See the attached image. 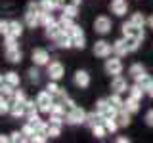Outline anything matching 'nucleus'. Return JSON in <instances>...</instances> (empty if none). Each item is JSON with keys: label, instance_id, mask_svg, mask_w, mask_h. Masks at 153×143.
I'll list each match as a JSON object with an SVG mask.
<instances>
[{"label": "nucleus", "instance_id": "nucleus-12", "mask_svg": "<svg viewBox=\"0 0 153 143\" xmlns=\"http://www.w3.org/2000/svg\"><path fill=\"white\" fill-rule=\"evenodd\" d=\"M73 82L76 88H80V90H84V88H88L90 82H92V78H90V74H88V71H84V69H79L75 73L73 76Z\"/></svg>", "mask_w": 153, "mask_h": 143}, {"label": "nucleus", "instance_id": "nucleus-37", "mask_svg": "<svg viewBox=\"0 0 153 143\" xmlns=\"http://www.w3.org/2000/svg\"><path fill=\"white\" fill-rule=\"evenodd\" d=\"M13 92H16V88H13L12 84L2 82V86H0V94H2L4 97H10V99H12L13 97Z\"/></svg>", "mask_w": 153, "mask_h": 143}, {"label": "nucleus", "instance_id": "nucleus-20", "mask_svg": "<svg viewBox=\"0 0 153 143\" xmlns=\"http://www.w3.org/2000/svg\"><path fill=\"white\" fill-rule=\"evenodd\" d=\"M2 82H8V84H12L13 88H19L21 78H19V74L16 73V71H8V73L2 74Z\"/></svg>", "mask_w": 153, "mask_h": 143}, {"label": "nucleus", "instance_id": "nucleus-9", "mask_svg": "<svg viewBox=\"0 0 153 143\" xmlns=\"http://www.w3.org/2000/svg\"><path fill=\"white\" fill-rule=\"evenodd\" d=\"M111 19H109L107 15H98L94 19V31L98 32V35H102V36H105V35H109L111 32Z\"/></svg>", "mask_w": 153, "mask_h": 143}, {"label": "nucleus", "instance_id": "nucleus-54", "mask_svg": "<svg viewBox=\"0 0 153 143\" xmlns=\"http://www.w3.org/2000/svg\"><path fill=\"white\" fill-rule=\"evenodd\" d=\"M54 2L57 4V6H59V8H63V4H65V0H54Z\"/></svg>", "mask_w": 153, "mask_h": 143}, {"label": "nucleus", "instance_id": "nucleus-29", "mask_svg": "<svg viewBox=\"0 0 153 143\" xmlns=\"http://www.w3.org/2000/svg\"><path fill=\"white\" fill-rule=\"evenodd\" d=\"M124 40H126V46H128V52H130V54L138 52V48L142 44V40H138L136 36H124Z\"/></svg>", "mask_w": 153, "mask_h": 143}, {"label": "nucleus", "instance_id": "nucleus-40", "mask_svg": "<svg viewBox=\"0 0 153 143\" xmlns=\"http://www.w3.org/2000/svg\"><path fill=\"white\" fill-rule=\"evenodd\" d=\"M103 124H105V128H107L109 133H115V132H117V128H121V126H119V122H117V118H105Z\"/></svg>", "mask_w": 153, "mask_h": 143}, {"label": "nucleus", "instance_id": "nucleus-32", "mask_svg": "<svg viewBox=\"0 0 153 143\" xmlns=\"http://www.w3.org/2000/svg\"><path fill=\"white\" fill-rule=\"evenodd\" d=\"M107 99H109V103H111L113 107H117V109H123L124 107V99L121 97V94H117V92H113Z\"/></svg>", "mask_w": 153, "mask_h": 143}, {"label": "nucleus", "instance_id": "nucleus-2", "mask_svg": "<svg viewBox=\"0 0 153 143\" xmlns=\"http://www.w3.org/2000/svg\"><path fill=\"white\" fill-rule=\"evenodd\" d=\"M36 105H38V109H40V113H44V114H50L52 111V107H54V95H52L48 90H42V92H38L36 94Z\"/></svg>", "mask_w": 153, "mask_h": 143}, {"label": "nucleus", "instance_id": "nucleus-26", "mask_svg": "<svg viewBox=\"0 0 153 143\" xmlns=\"http://www.w3.org/2000/svg\"><path fill=\"white\" fill-rule=\"evenodd\" d=\"M8 35L19 38V36L23 35V25H21L19 21H10V31H8Z\"/></svg>", "mask_w": 153, "mask_h": 143}, {"label": "nucleus", "instance_id": "nucleus-1", "mask_svg": "<svg viewBox=\"0 0 153 143\" xmlns=\"http://www.w3.org/2000/svg\"><path fill=\"white\" fill-rule=\"evenodd\" d=\"M96 111L102 114V118L105 120V118H117L119 109H117V107H113V105L109 103V99H107V97H100L98 101H96Z\"/></svg>", "mask_w": 153, "mask_h": 143}, {"label": "nucleus", "instance_id": "nucleus-6", "mask_svg": "<svg viewBox=\"0 0 153 143\" xmlns=\"http://www.w3.org/2000/svg\"><path fill=\"white\" fill-rule=\"evenodd\" d=\"M65 105L63 101H56L54 103V107H52V111H50V122H56V124H63L65 122V116H67V113H65Z\"/></svg>", "mask_w": 153, "mask_h": 143}, {"label": "nucleus", "instance_id": "nucleus-10", "mask_svg": "<svg viewBox=\"0 0 153 143\" xmlns=\"http://www.w3.org/2000/svg\"><path fill=\"white\" fill-rule=\"evenodd\" d=\"M46 67H48V78L50 80H57L59 82L65 76V67L61 65V61H50Z\"/></svg>", "mask_w": 153, "mask_h": 143}, {"label": "nucleus", "instance_id": "nucleus-27", "mask_svg": "<svg viewBox=\"0 0 153 143\" xmlns=\"http://www.w3.org/2000/svg\"><path fill=\"white\" fill-rule=\"evenodd\" d=\"M13 118H21L25 116V103H12V111H10Z\"/></svg>", "mask_w": 153, "mask_h": 143}, {"label": "nucleus", "instance_id": "nucleus-14", "mask_svg": "<svg viewBox=\"0 0 153 143\" xmlns=\"http://www.w3.org/2000/svg\"><path fill=\"white\" fill-rule=\"evenodd\" d=\"M109 10H111V13H115L117 17H123V15H126V12H128V4H126V0H113Z\"/></svg>", "mask_w": 153, "mask_h": 143}, {"label": "nucleus", "instance_id": "nucleus-8", "mask_svg": "<svg viewBox=\"0 0 153 143\" xmlns=\"http://www.w3.org/2000/svg\"><path fill=\"white\" fill-rule=\"evenodd\" d=\"M123 36H136L138 40H143L146 38V32H143V27H138L128 19L126 23H123Z\"/></svg>", "mask_w": 153, "mask_h": 143}, {"label": "nucleus", "instance_id": "nucleus-4", "mask_svg": "<svg viewBox=\"0 0 153 143\" xmlns=\"http://www.w3.org/2000/svg\"><path fill=\"white\" fill-rule=\"evenodd\" d=\"M103 69H105V73L107 74H111V76H119L123 73V61H121V57L119 55H109L107 59H105V65H103Z\"/></svg>", "mask_w": 153, "mask_h": 143}, {"label": "nucleus", "instance_id": "nucleus-17", "mask_svg": "<svg viewBox=\"0 0 153 143\" xmlns=\"http://www.w3.org/2000/svg\"><path fill=\"white\" fill-rule=\"evenodd\" d=\"M128 88H130V86L126 84V80H124L121 74H119V76H113V80H111V90H113V92H117V94H124Z\"/></svg>", "mask_w": 153, "mask_h": 143}, {"label": "nucleus", "instance_id": "nucleus-36", "mask_svg": "<svg viewBox=\"0 0 153 143\" xmlns=\"http://www.w3.org/2000/svg\"><path fill=\"white\" fill-rule=\"evenodd\" d=\"M90 130H92V133H94V136L96 137H105V136H107V128H105V124L103 122H100V124H96V126L94 128H90Z\"/></svg>", "mask_w": 153, "mask_h": 143}, {"label": "nucleus", "instance_id": "nucleus-22", "mask_svg": "<svg viewBox=\"0 0 153 143\" xmlns=\"http://www.w3.org/2000/svg\"><path fill=\"white\" fill-rule=\"evenodd\" d=\"M100 122H103V118H102V114H100L98 111H94L92 113H88L86 114V120H84V126H88V128H94L96 124H100Z\"/></svg>", "mask_w": 153, "mask_h": 143}, {"label": "nucleus", "instance_id": "nucleus-53", "mask_svg": "<svg viewBox=\"0 0 153 143\" xmlns=\"http://www.w3.org/2000/svg\"><path fill=\"white\" fill-rule=\"evenodd\" d=\"M147 25H149V29H153V13L147 17Z\"/></svg>", "mask_w": 153, "mask_h": 143}, {"label": "nucleus", "instance_id": "nucleus-47", "mask_svg": "<svg viewBox=\"0 0 153 143\" xmlns=\"http://www.w3.org/2000/svg\"><path fill=\"white\" fill-rule=\"evenodd\" d=\"M8 31H10V21H4V19H2V21H0V35L6 36Z\"/></svg>", "mask_w": 153, "mask_h": 143}, {"label": "nucleus", "instance_id": "nucleus-42", "mask_svg": "<svg viewBox=\"0 0 153 143\" xmlns=\"http://www.w3.org/2000/svg\"><path fill=\"white\" fill-rule=\"evenodd\" d=\"M138 84H140V86H142V88H143V90H146V94H147V90H149V86L153 84V78H151V76H149V74H143V76H142V78H140V80H138Z\"/></svg>", "mask_w": 153, "mask_h": 143}, {"label": "nucleus", "instance_id": "nucleus-35", "mask_svg": "<svg viewBox=\"0 0 153 143\" xmlns=\"http://www.w3.org/2000/svg\"><path fill=\"white\" fill-rule=\"evenodd\" d=\"M12 99L10 97H4L2 95V99H0V114H8L10 111H12Z\"/></svg>", "mask_w": 153, "mask_h": 143}, {"label": "nucleus", "instance_id": "nucleus-16", "mask_svg": "<svg viewBox=\"0 0 153 143\" xmlns=\"http://www.w3.org/2000/svg\"><path fill=\"white\" fill-rule=\"evenodd\" d=\"M128 54H130V52H128V46H126V40H124V36L113 42V55L124 57V55H128Z\"/></svg>", "mask_w": 153, "mask_h": 143}, {"label": "nucleus", "instance_id": "nucleus-11", "mask_svg": "<svg viewBox=\"0 0 153 143\" xmlns=\"http://www.w3.org/2000/svg\"><path fill=\"white\" fill-rule=\"evenodd\" d=\"M31 59L36 67H44V65L50 63V52L46 48H35L33 54H31Z\"/></svg>", "mask_w": 153, "mask_h": 143}, {"label": "nucleus", "instance_id": "nucleus-31", "mask_svg": "<svg viewBox=\"0 0 153 143\" xmlns=\"http://www.w3.org/2000/svg\"><path fill=\"white\" fill-rule=\"evenodd\" d=\"M130 21L134 23V25H138V27H143V25H147V17L143 15V13H140V12H136V13H130Z\"/></svg>", "mask_w": 153, "mask_h": 143}, {"label": "nucleus", "instance_id": "nucleus-24", "mask_svg": "<svg viewBox=\"0 0 153 143\" xmlns=\"http://www.w3.org/2000/svg\"><path fill=\"white\" fill-rule=\"evenodd\" d=\"M56 23H57V19L52 15V12H42V10H40V25L42 27L48 29V27L56 25Z\"/></svg>", "mask_w": 153, "mask_h": 143}, {"label": "nucleus", "instance_id": "nucleus-13", "mask_svg": "<svg viewBox=\"0 0 153 143\" xmlns=\"http://www.w3.org/2000/svg\"><path fill=\"white\" fill-rule=\"evenodd\" d=\"M23 23L29 27V29H35L40 25V10L35 12V10H27L25 12V17H23Z\"/></svg>", "mask_w": 153, "mask_h": 143}, {"label": "nucleus", "instance_id": "nucleus-38", "mask_svg": "<svg viewBox=\"0 0 153 143\" xmlns=\"http://www.w3.org/2000/svg\"><path fill=\"white\" fill-rule=\"evenodd\" d=\"M48 122H50V120H48ZM61 126H63V124L50 122V128H48V137H57V136H61Z\"/></svg>", "mask_w": 153, "mask_h": 143}, {"label": "nucleus", "instance_id": "nucleus-52", "mask_svg": "<svg viewBox=\"0 0 153 143\" xmlns=\"http://www.w3.org/2000/svg\"><path fill=\"white\" fill-rule=\"evenodd\" d=\"M115 141H117V143H130V139H128V137H117Z\"/></svg>", "mask_w": 153, "mask_h": 143}, {"label": "nucleus", "instance_id": "nucleus-45", "mask_svg": "<svg viewBox=\"0 0 153 143\" xmlns=\"http://www.w3.org/2000/svg\"><path fill=\"white\" fill-rule=\"evenodd\" d=\"M27 74H29V80H31V82H38V78H40V73H38V69H35V67H33V69H29L27 71Z\"/></svg>", "mask_w": 153, "mask_h": 143}, {"label": "nucleus", "instance_id": "nucleus-18", "mask_svg": "<svg viewBox=\"0 0 153 143\" xmlns=\"http://www.w3.org/2000/svg\"><path fill=\"white\" fill-rule=\"evenodd\" d=\"M128 74L134 78V82H138V80H140L143 74H147V73H146V67H143L142 63H132L130 67H128Z\"/></svg>", "mask_w": 153, "mask_h": 143}, {"label": "nucleus", "instance_id": "nucleus-30", "mask_svg": "<svg viewBox=\"0 0 153 143\" xmlns=\"http://www.w3.org/2000/svg\"><path fill=\"white\" fill-rule=\"evenodd\" d=\"M38 4H40V10L42 12H54V10H61L54 0H38Z\"/></svg>", "mask_w": 153, "mask_h": 143}, {"label": "nucleus", "instance_id": "nucleus-44", "mask_svg": "<svg viewBox=\"0 0 153 143\" xmlns=\"http://www.w3.org/2000/svg\"><path fill=\"white\" fill-rule=\"evenodd\" d=\"M4 48H17V38L16 36H10V35H6L4 36Z\"/></svg>", "mask_w": 153, "mask_h": 143}, {"label": "nucleus", "instance_id": "nucleus-46", "mask_svg": "<svg viewBox=\"0 0 153 143\" xmlns=\"http://www.w3.org/2000/svg\"><path fill=\"white\" fill-rule=\"evenodd\" d=\"M46 139H48V137H46V136H42V133H35V136L29 137V141H31V143H44Z\"/></svg>", "mask_w": 153, "mask_h": 143}, {"label": "nucleus", "instance_id": "nucleus-49", "mask_svg": "<svg viewBox=\"0 0 153 143\" xmlns=\"http://www.w3.org/2000/svg\"><path fill=\"white\" fill-rule=\"evenodd\" d=\"M10 137H12V141H23V139H25V136L21 133V130H19V132H12Z\"/></svg>", "mask_w": 153, "mask_h": 143}, {"label": "nucleus", "instance_id": "nucleus-39", "mask_svg": "<svg viewBox=\"0 0 153 143\" xmlns=\"http://www.w3.org/2000/svg\"><path fill=\"white\" fill-rule=\"evenodd\" d=\"M21 133L25 136V139L29 141V137H31V136H35V133H36V132H35V126H33V124L27 120V122L21 126Z\"/></svg>", "mask_w": 153, "mask_h": 143}, {"label": "nucleus", "instance_id": "nucleus-33", "mask_svg": "<svg viewBox=\"0 0 153 143\" xmlns=\"http://www.w3.org/2000/svg\"><path fill=\"white\" fill-rule=\"evenodd\" d=\"M61 13H63V15H69V17H76V15H79V6H73V4H63Z\"/></svg>", "mask_w": 153, "mask_h": 143}, {"label": "nucleus", "instance_id": "nucleus-19", "mask_svg": "<svg viewBox=\"0 0 153 143\" xmlns=\"http://www.w3.org/2000/svg\"><path fill=\"white\" fill-rule=\"evenodd\" d=\"M6 59L10 61V63H21L23 54H21V50H19V46L17 48H8L6 50Z\"/></svg>", "mask_w": 153, "mask_h": 143}, {"label": "nucleus", "instance_id": "nucleus-43", "mask_svg": "<svg viewBox=\"0 0 153 143\" xmlns=\"http://www.w3.org/2000/svg\"><path fill=\"white\" fill-rule=\"evenodd\" d=\"M12 101H13V103H25V101H27V95H25V92H23V90H16V92H13Z\"/></svg>", "mask_w": 153, "mask_h": 143}, {"label": "nucleus", "instance_id": "nucleus-3", "mask_svg": "<svg viewBox=\"0 0 153 143\" xmlns=\"http://www.w3.org/2000/svg\"><path fill=\"white\" fill-rule=\"evenodd\" d=\"M86 113L82 107H79V105H75L73 109H69L67 111V116H65V122L71 124V126H76V124H84L86 120Z\"/></svg>", "mask_w": 153, "mask_h": 143}, {"label": "nucleus", "instance_id": "nucleus-55", "mask_svg": "<svg viewBox=\"0 0 153 143\" xmlns=\"http://www.w3.org/2000/svg\"><path fill=\"white\" fill-rule=\"evenodd\" d=\"M147 95H149V97H151V99H153V84H151V86H149V90H147Z\"/></svg>", "mask_w": 153, "mask_h": 143}, {"label": "nucleus", "instance_id": "nucleus-41", "mask_svg": "<svg viewBox=\"0 0 153 143\" xmlns=\"http://www.w3.org/2000/svg\"><path fill=\"white\" fill-rule=\"evenodd\" d=\"M46 90H48L52 95H54V97H57V95H59V92H61V88L57 86V80H50V82H48V86H46Z\"/></svg>", "mask_w": 153, "mask_h": 143}, {"label": "nucleus", "instance_id": "nucleus-48", "mask_svg": "<svg viewBox=\"0 0 153 143\" xmlns=\"http://www.w3.org/2000/svg\"><path fill=\"white\" fill-rule=\"evenodd\" d=\"M143 120H146V124L149 128H153V109H149V111L146 113V116H143Z\"/></svg>", "mask_w": 153, "mask_h": 143}, {"label": "nucleus", "instance_id": "nucleus-28", "mask_svg": "<svg viewBox=\"0 0 153 143\" xmlns=\"http://www.w3.org/2000/svg\"><path fill=\"white\" fill-rule=\"evenodd\" d=\"M61 32H63V29H61L59 23H56V25H52V27H48V29H46V36L50 38V40H56V38L59 36Z\"/></svg>", "mask_w": 153, "mask_h": 143}, {"label": "nucleus", "instance_id": "nucleus-51", "mask_svg": "<svg viewBox=\"0 0 153 143\" xmlns=\"http://www.w3.org/2000/svg\"><path fill=\"white\" fill-rule=\"evenodd\" d=\"M0 141H2V143H8V141H12V137H10V136H4V133H2V136H0Z\"/></svg>", "mask_w": 153, "mask_h": 143}, {"label": "nucleus", "instance_id": "nucleus-25", "mask_svg": "<svg viewBox=\"0 0 153 143\" xmlns=\"http://www.w3.org/2000/svg\"><path fill=\"white\" fill-rule=\"evenodd\" d=\"M128 95H132V97H136V99H140V101H142V97L146 95V90H143L138 82H134L130 88H128Z\"/></svg>", "mask_w": 153, "mask_h": 143}, {"label": "nucleus", "instance_id": "nucleus-23", "mask_svg": "<svg viewBox=\"0 0 153 143\" xmlns=\"http://www.w3.org/2000/svg\"><path fill=\"white\" fill-rule=\"evenodd\" d=\"M124 109L126 111H130L132 114L140 111V99L132 97V95H126V99H124Z\"/></svg>", "mask_w": 153, "mask_h": 143}, {"label": "nucleus", "instance_id": "nucleus-50", "mask_svg": "<svg viewBox=\"0 0 153 143\" xmlns=\"http://www.w3.org/2000/svg\"><path fill=\"white\" fill-rule=\"evenodd\" d=\"M82 0H65V4H73V6H80Z\"/></svg>", "mask_w": 153, "mask_h": 143}, {"label": "nucleus", "instance_id": "nucleus-5", "mask_svg": "<svg viewBox=\"0 0 153 143\" xmlns=\"http://www.w3.org/2000/svg\"><path fill=\"white\" fill-rule=\"evenodd\" d=\"M71 35V38H73V44H75V48H79V50H84L86 48V35H84V31H82V27L80 25H75L67 31Z\"/></svg>", "mask_w": 153, "mask_h": 143}, {"label": "nucleus", "instance_id": "nucleus-34", "mask_svg": "<svg viewBox=\"0 0 153 143\" xmlns=\"http://www.w3.org/2000/svg\"><path fill=\"white\" fill-rule=\"evenodd\" d=\"M73 19H75V17H69V15H63V13H61V17L57 19V23L61 25V29H63V31H69V29L75 25Z\"/></svg>", "mask_w": 153, "mask_h": 143}, {"label": "nucleus", "instance_id": "nucleus-15", "mask_svg": "<svg viewBox=\"0 0 153 143\" xmlns=\"http://www.w3.org/2000/svg\"><path fill=\"white\" fill-rule=\"evenodd\" d=\"M56 46L57 48H61V50H69V48H75V44H73V38H71V35L67 31H63L59 36L56 38Z\"/></svg>", "mask_w": 153, "mask_h": 143}, {"label": "nucleus", "instance_id": "nucleus-21", "mask_svg": "<svg viewBox=\"0 0 153 143\" xmlns=\"http://www.w3.org/2000/svg\"><path fill=\"white\" fill-rule=\"evenodd\" d=\"M130 111H126V109H119V113H117V122H119V126L121 128H126V126H130Z\"/></svg>", "mask_w": 153, "mask_h": 143}, {"label": "nucleus", "instance_id": "nucleus-7", "mask_svg": "<svg viewBox=\"0 0 153 143\" xmlns=\"http://www.w3.org/2000/svg\"><path fill=\"white\" fill-rule=\"evenodd\" d=\"M113 54V44L107 40H96L94 44V55L100 57V59H107L109 55Z\"/></svg>", "mask_w": 153, "mask_h": 143}]
</instances>
